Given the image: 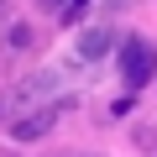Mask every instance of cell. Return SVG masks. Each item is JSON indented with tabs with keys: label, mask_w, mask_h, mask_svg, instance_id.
<instances>
[{
	"label": "cell",
	"mask_w": 157,
	"mask_h": 157,
	"mask_svg": "<svg viewBox=\"0 0 157 157\" xmlns=\"http://www.w3.org/2000/svg\"><path fill=\"white\" fill-rule=\"evenodd\" d=\"M121 73H126L131 89H141L147 78L157 73V47L141 42V37H126V42H121Z\"/></svg>",
	"instance_id": "1"
},
{
	"label": "cell",
	"mask_w": 157,
	"mask_h": 157,
	"mask_svg": "<svg viewBox=\"0 0 157 157\" xmlns=\"http://www.w3.org/2000/svg\"><path fill=\"white\" fill-rule=\"evenodd\" d=\"M115 47V32L110 26H89L84 37H78V58H84V63H94V58H105Z\"/></svg>",
	"instance_id": "2"
},
{
	"label": "cell",
	"mask_w": 157,
	"mask_h": 157,
	"mask_svg": "<svg viewBox=\"0 0 157 157\" xmlns=\"http://www.w3.org/2000/svg\"><path fill=\"white\" fill-rule=\"evenodd\" d=\"M52 121H58V110H37L32 121H16V126H11V136H16V141H37V136H47V131H52Z\"/></svg>",
	"instance_id": "3"
}]
</instances>
